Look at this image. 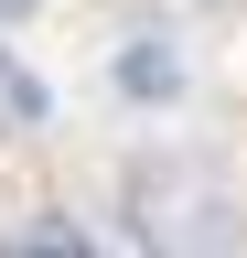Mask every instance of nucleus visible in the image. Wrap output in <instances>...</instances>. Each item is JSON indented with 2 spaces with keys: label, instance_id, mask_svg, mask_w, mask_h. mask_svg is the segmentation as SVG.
<instances>
[{
  "label": "nucleus",
  "instance_id": "f257e3e1",
  "mask_svg": "<svg viewBox=\"0 0 247 258\" xmlns=\"http://www.w3.org/2000/svg\"><path fill=\"white\" fill-rule=\"evenodd\" d=\"M108 97H118V108H172V97H183V43H172L161 22L108 54Z\"/></svg>",
  "mask_w": 247,
  "mask_h": 258
},
{
  "label": "nucleus",
  "instance_id": "f03ea898",
  "mask_svg": "<svg viewBox=\"0 0 247 258\" xmlns=\"http://www.w3.org/2000/svg\"><path fill=\"white\" fill-rule=\"evenodd\" d=\"M43 108H54V97H43V76H33V64H22L11 43H0V118H22V129H43Z\"/></svg>",
  "mask_w": 247,
  "mask_h": 258
},
{
  "label": "nucleus",
  "instance_id": "7ed1b4c3",
  "mask_svg": "<svg viewBox=\"0 0 247 258\" xmlns=\"http://www.w3.org/2000/svg\"><path fill=\"white\" fill-rule=\"evenodd\" d=\"M33 11H43V0H0V32H11V22H33Z\"/></svg>",
  "mask_w": 247,
  "mask_h": 258
}]
</instances>
